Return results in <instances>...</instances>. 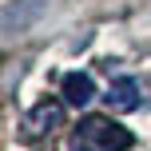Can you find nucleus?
<instances>
[{
	"instance_id": "obj_1",
	"label": "nucleus",
	"mask_w": 151,
	"mask_h": 151,
	"mask_svg": "<svg viewBox=\"0 0 151 151\" xmlns=\"http://www.w3.org/2000/svg\"><path fill=\"white\" fill-rule=\"evenodd\" d=\"M131 147H135V135L119 127L111 115H83L68 139V151H131Z\"/></svg>"
},
{
	"instance_id": "obj_2",
	"label": "nucleus",
	"mask_w": 151,
	"mask_h": 151,
	"mask_svg": "<svg viewBox=\"0 0 151 151\" xmlns=\"http://www.w3.org/2000/svg\"><path fill=\"white\" fill-rule=\"evenodd\" d=\"M64 104H68V99H40V104L24 115L20 139H24V143H40L44 135H52V131L64 123Z\"/></svg>"
},
{
	"instance_id": "obj_3",
	"label": "nucleus",
	"mask_w": 151,
	"mask_h": 151,
	"mask_svg": "<svg viewBox=\"0 0 151 151\" xmlns=\"http://www.w3.org/2000/svg\"><path fill=\"white\" fill-rule=\"evenodd\" d=\"M107 107L111 111H135L139 107V80L135 76H119V80H111V88H107Z\"/></svg>"
},
{
	"instance_id": "obj_4",
	"label": "nucleus",
	"mask_w": 151,
	"mask_h": 151,
	"mask_svg": "<svg viewBox=\"0 0 151 151\" xmlns=\"http://www.w3.org/2000/svg\"><path fill=\"white\" fill-rule=\"evenodd\" d=\"M60 91H64V99H68L72 107H83V104L96 99V80H91L88 72H68L64 83H60Z\"/></svg>"
}]
</instances>
